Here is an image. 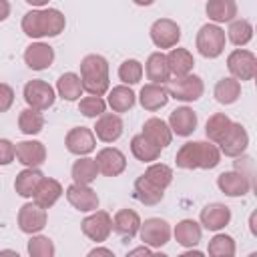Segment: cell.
<instances>
[{
    "label": "cell",
    "instance_id": "1",
    "mask_svg": "<svg viewBox=\"0 0 257 257\" xmlns=\"http://www.w3.org/2000/svg\"><path fill=\"white\" fill-rule=\"evenodd\" d=\"M66 26V18L56 8H38L30 10L22 18V32L30 38L58 36Z\"/></svg>",
    "mask_w": 257,
    "mask_h": 257
},
{
    "label": "cell",
    "instance_id": "2",
    "mask_svg": "<svg viewBox=\"0 0 257 257\" xmlns=\"http://www.w3.org/2000/svg\"><path fill=\"white\" fill-rule=\"evenodd\" d=\"M175 163L179 169H215L221 163V151L209 141L185 143L177 151Z\"/></svg>",
    "mask_w": 257,
    "mask_h": 257
},
{
    "label": "cell",
    "instance_id": "3",
    "mask_svg": "<svg viewBox=\"0 0 257 257\" xmlns=\"http://www.w3.org/2000/svg\"><path fill=\"white\" fill-rule=\"evenodd\" d=\"M82 90L94 96H102L108 90V62L100 54H86L80 60Z\"/></svg>",
    "mask_w": 257,
    "mask_h": 257
},
{
    "label": "cell",
    "instance_id": "4",
    "mask_svg": "<svg viewBox=\"0 0 257 257\" xmlns=\"http://www.w3.org/2000/svg\"><path fill=\"white\" fill-rule=\"evenodd\" d=\"M205 84L197 74H185V76H175V80H169L167 92L171 98L181 100V102H193L203 96Z\"/></svg>",
    "mask_w": 257,
    "mask_h": 257
},
{
    "label": "cell",
    "instance_id": "5",
    "mask_svg": "<svg viewBox=\"0 0 257 257\" xmlns=\"http://www.w3.org/2000/svg\"><path fill=\"white\" fill-rule=\"evenodd\" d=\"M197 50L205 58H217L225 50V30L219 24H205L197 32Z\"/></svg>",
    "mask_w": 257,
    "mask_h": 257
},
{
    "label": "cell",
    "instance_id": "6",
    "mask_svg": "<svg viewBox=\"0 0 257 257\" xmlns=\"http://www.w3.org/2000/svg\"><path fill=\"white\" fill-rule=\"evenodd\" d=\"M227 68L235 80H253L257 74V58L251 50L237 48L227 56Z\"/></svg>",
    "mask_w": 257,
    "mask_h": 257
},
{
    "label": "cell",
    "instance_id": "7",
    "mask_svg": "<svg viewBox=\"0 0 257 257\" xmlns=\"http://www.w3.org/2000/svg\"><path fill=\"white\" fill-rule=\"evenodd\" d=\"M54 98H56L54 88H52L48 82L40 80V78L28 80V82L24 84V100H26V104H28L30 108L46 110V108H50V106L54 104Z\"/></svg>",
    "mask_w": 257,
    "mask_h": 257
},
{
    "label": "cell",
    "instance_id": "8",
    "mask_svg": "<svg viewBox=\"0 0 257 257\" xmlns=\"http://www.w3.org/2000/svg\"><path fill=\"white\" fill-rule=\"evenodd\" d=\"M80 229H82V233H84L90 241L102 243V241L108 239V235H110V231H112V219H110V215H108L106 211H96V209H94V211H90L88 217L82 219Z\"/></svg>",
    "mask_w": 257,
    "mask_h": 257
},
{
    "label": "cell",
    "instance_id": "9",
    "mask_svg": "<svg viewBox=\"0 0 257 257\" xmlns=\"http://www.w3.org/2000/svg\"><path fill=\"white\" fill-rule=\"evenodd\" d=\"M141 241L149 247H163L169 243L171 239V227L165 219H159V217H151V219H145V223H141Z\"/></svg>",
    "mask_w": 257,
    "mask_h": 257
},
{
    "label": "cell",
    "instance_id": "10",
    "mask_svg": "<svg viewBox=\"0 0 257 257\" xmlns=\"http://www.w3.org/2000/svg\"><path fill=\"white\" fill-rule=\"evenodd\" d=\"M151 40L157 48H175L181 40V28L171 18H159L151 26Z\"/></svg>",
    "mask_w": 257,
    "mask_h": 257
},
{
    "label": "cell",
    "instance_id": "11",
    "mask_svg": "<svg viewBox=\"0 0 257 257\" xmlns=\"http://www.w3.org/2000/svg\"><path fill=\"white\" fill-rule=\"evenodd\" d=\"M18 227L26 235L40 233L46 227V209L32 203H24L18 211Z\"/></svg>",
    "mask_w": 257,
    "mask_h": 257
},
{
    "label": "cell",
    "instance_id": "12",
    "mask_svg": "<svg viewBox=\"0 0 257 257\" xmlns=\"http://www.w3.org/2000/svg\"><path fill=\"white\" fill-rule=\"evenodd\" d=\"M249 145V135L241 122H231L227 135L219 143V151L225 157H241L247 151Z\"/></svg>",
    "mask_w": 257,
    "mask_h": 257
},
{
    "label": "cell",
    "instance_id": "13",
    "mask_svg": "<svg viewBox=\"0 0 257 257\" xmlns=\"http://www.w3.org/2000/svg\"><path fill=\"white\" fill-rule=\"evenodd\" d=\"M64 145L68 149V153L76 155V157H84L88 153L94 151L96 147V139H94V133L86 126H74L66 133V139H64Z\"/></svg>",
    "mask_w": 257,
    "mask_h": 257
},
{
    "label": "cell",
    "instance_id": "14",
    "mask_svg": "<svg viewBox=\"0 0 257 257\" xmlns=\"http://www.w3.org/2000/svg\"><path fill=\"white\" fill-rule=\"evenodd\" d=\"M96 167L98 173H102L104 177H118L124 169H126V159L122 155V151L114 149V147H104L96 153Z\"/></svg>",
    "mask_w": 257,
    "mask_h": 257
},
{
    "label": "cell",
    "instance_id": "15",
    "mask_svg": "<svg viewBox=\"0 0 257 257\" xmlns=\"http://www.w3.org/2000/svg\"><path fill=\"white\" fill-rule=\"evenodd\" d=\"M66 199L76 211H82V213H90V211L98 209V195L88 185L72 183L66 189Z\"/></svg>",
    "mask_w": 257,
    "mask_h": 257
},
{
    "label": "cell",
    "instance_id": "16",
    "mask_svg": "<svg viewBox=\"0 0 257 257\" xmlns=\"http://www.w3.org/2000/svg\"><path fill=\"white\" fill-rule=\"evenodd\" d=\"M199 219L207 231H221L231 221V209L223 203H209L201 209Z\"/></svg>",
    "mask_w": 257,
    "mask_h": 257
},
{
    "label": "cell",
    "instance_id": "17",
    "mask_svg": "<svg viewBox=\"0 0 257 257\" xmlns=\"http://www.w3.org/2000/svg\"><path fill=\"white\" fill-rule=\"evenodd\" d=\"M217 187L227 197H243L249 193L251 181H249V177H245L239 171H225L217 177Z\"/></svg>",
    "mask_w": 257,
    "mask_h": 257
},
{
    "label": "cell",
    "instance_id": "18",
    "mask_svg": "<svg viewBox=\"0 0 257 257\" xmlns=\"http://www.w3.org/2000/svg\"><path fill=\"white\" fill-rule=\"evenodd\" d=\"M24 62L32 70H44L54 62V48L46 42H32L24 50Z\"/></svg>",
    "mask_w": 257,
    "mask_h": 257
},
{
    "label": "cell",
    "instance_id": "19",
    "mask_svg": "<svg viewBox=\"0 0 257 257\" xmlns=\"http://www.w3.org/2000/svg\"><path fill=\"white\" fill-rule=\"evenodd\" d=\"M16 147V159L24 167H40L46 161V147L40 141H20Z\"/></svg>",
    "mask_w": 257,
    "mask_h": 257
},
{
    "label": "cell",
    "instance_id": "20",
    "mask_svg": "<svg viewBox=\"0 0 257 257\" xmlns=\"http://www.w3.org/2000/svg\"><path fill=\"white\" fill-rule=\"evenodd\" d=\"M169 92H167V86L165 84H157V82H149L141 88V94H139V100H141V106L149 112H155L159 108H163L167 102H169Z\"/></svg>",
    "mask_w": 257,
    "mask_h": 257
},
{
    "label": "cell",
    "instance_id": "21",
    "mask_svg": "<svg viewBox=\"0 0 257 257\" xmlns=\"http://www.w3.org/2000/svg\"><path fill=\"white\" fill-rule=\"evenodd\" d=\"M169 128L179 137H189L197 128V112L189 106H179L169 116Z\"/></svg>",
    "mask_w": 257,
    "mask_h": 257
},
{
    "label": "cell",
    "instance_id": "22",
    "mask_svg": "<svg viewBox=\"0 0 257 257\" xmlns=\"http://www.w3.org/2000/svg\"><path fill=\"white\" fill-rule=\"evenodd\" d=\"M94 135L102 143H114L122 135V120L118 114L102 112L94 124Z\"/></svg>",
    "mask_w": 257,
    "mask_h": 257
},
{
    "label": "cell",
    "instance_id": "23",
    "mask_svg": "<svg viewBox=\"0 0 257 257\" xmlns=\"http://www.w3.org/2000/svg\"><path fill=\"white\" fill-rule=\"evenodd\" d=\"M60 195H62V185H60L56 179L42 177L40 183H38V187H36L34 193H32V199H34L36 205L48 209V207H52V205L60 199Z\"/></svg>",
    "mask_w": 257,
    "mask_h": 257
},
{
    "label": "cell",
    "instance_id": "24",
    "mask_svg": "<svg viewBox=\"0 0 257 257\" xmlns=\"http://www.w3.org/2000/svg\"><path fill=\"white\" fill-rule=\"evenodd\" d=\"M143 135H145L153 145H157L159 149L169 147L171 141H173V131L169 128V124H167L165 120L157 118V116L145 120V124H143Z\"/></svg>",
    "mask_w": 257,
    "mask_h": 257
},
{
    "label": "cell",
    "instance_id": "25",
    "mask_svg": "<svg viewBox=\"0 0 257 257\" xmlns=\"http://www.w3.org/2000/svg\"><path fill=\"white\" fill-rule=\"evenodd\" d=\"M112 229L124 237V239H133L139 229H141V217L137 211L133 209H118L116 215L112 217Z\"/></svg>",
    "mask_w": 257,
    "mask_h": 257
},
{
    "label": "cell",
    "instance_id": "26",
    "mask_svg": "<svg viewBox=\"0 0 257 257\" xmlns=\"http://www.w3.org/2000/svg\"><path fill=\"white\" fill-rule=\"evenodd\" d=\"M167 64L173 76H185L193 70L195 58L187 48H171V52L167 54Z\"/></svg>",
    "mask_w": 257,
    "mask_h": 257
},
{
    "label": "cell",
    "instance_id": "27",
    "mask_svg": "<svg viewBox=\"0 0 257 257\" xmlns=\"http://www.w3.org/2000/svg\"><path fill=\"white\" fill-rule=\"evenodd\" d=\"M201 233H203L201 225H199L197 221H193V219H183V221H179V223L175 225V231H173L175 241H177L179 245H183V247H195V245L201 241Z\"/></svg>",
    "mask_w": 257,
    "mask_h": 257
},
{
    "label": "cell",
    "instance_id": "28",
    "mask_svg": "<svg viewBox=\"0 0 257 257\" xmlns=\"http://www.w3.org/2000/svg\"><path fill=\"white\" fill-rule=\"evenodd\" d=\"M207 16L215 24L231 22L237 16V2L235 0H207Z\"/></svg>",
    "mask_w": 257,
    "mask_h": 257
},
{
    "label": "cell",
    "instance_id": "29",
    "mask_svg": "<svg viewBox=\"0 0 257 257\" xmlns=\"http://www.w3.org/2000/svg\"><path fill=\"white\" fill-rule=\"evenodd\" d=\"M145 70H147V78H149L151 82H157V84L167 82L169 76H171L169 64H167V54H163V52H153V54L147 58Z\"/></svg>",
    "mask_w": 257,
    "mask_h": 257
},
{
    "label": "cell",
    "instance_id": "30",
    "mask_svg": "<svg viewBox=\"0 0 257 257\" xmlns=\"http://www.w3.org/2000/svg\"><path fill=\"white\" fill-rule=\"evenodd\" d=\"M135 197H137V201H141L143 205H157V203H161L163 201V197H165V189H161V187H157V185H153L149 179H145L143 175L135 181Z\"/></svg>",
    "mask_w": 257,
    "mask_h": 257
},
{
    "label": "cell",
    "instance_id": "31",
    "mask_svg": "<svg viewBox=\"0 0 257 257\" xmlns=\"http://www.w3.org/2000/svg\"><path fill=\"white\" fill-rule=\"evenodd\" d=\"M42 177H44V175L40 173L38 167H26L24 171H20V173L16 175V181H14L16 193H18L20 197H32V193H34V189L38 187V183H40Z\"/></svg>",
    "mask_w": 257,
    "mask_h": 257
},
{
    "label": "cell",
    "instance_id": "32",
    "mask_svg": "<svg viewBox=\"0 0 257 257\" xmlns=\"http://www.w3.org/2000/svg\"><path fill=\"white\" fill-rule=\"evenodd\" d=\"M135 92L126 86V84H118V86H112L108 90V106L114 110V112H126L135 106Z\"/></svg>",
    "mask_w": 257,
    "mask_h": 257
},
{
    "label": "cell",
    "instance_id": "33",
    "mask_svg": "<svg viewBox=\"0 0 257 257\" xmlns=\"http://www.w3.org/2000/svg\"><path fill=\"white\" fill-rule=\"evenodd\" d=\"M56 90H58L60 98H64V100H68V102L76 100L82 94V80L76 72H64L56 80Z\"/></svg>",
    "mask_w": 257,
    "mask_h": 257
},
{
    "label": "cell",
    "instance_id": "34",
    "mask_svg": "<svg viewBox=\"0 0 257 257\" xmlns=\"http://www.w3.org/2000/svg\"><path fill=\"white\" fill-rule=\"evenodd\" d=\"M131 153L135 155V159L143 161V163H153L159 159L161 155V149L157 145H153L143 133L141 135H135L131 139Z\"/></svg>",
    "mask_w": 257,
    "mask_h": 257
},
{
    "label": "cell",
    "instance_id": "35",
    "mask_svg": "<svg viewBox=\"0 0 257 257\" xmlns=\"http://www.w3.org/2000/svg\"><path fill=\"white\" fill-rule=\"evenodd\" d=\"M213 94H215L217 102H221V104H233V102L241 96V82L235 80L233 76L221 78V80L215 84Z\"/></svg>",
    "mask_w": 257,
    "mask_h": 257
},
{
    "label": "cell",
    "instance_id": "36",
    "mask_svg": "<svg viewBox=\"0 0 257 257\" xmlns=\"http://www.w3.org/2000/svg\"><path fill=\"white\" fill-rule=\"evenodd\" d=\"M231 122H233V120H231L225 112H215L213 116H209V120H207V124H205V135H207V139H209L211 143L219 145L221 139L227 135Z\"/></svg>",
    "mask_w": 257,
    "mask_h": 257
},
{
    "label": "cell",
    "instance_id": "37",
    "mask_svg": "<svg viewBox=\"0 0 257 257\" xmlns=\"http://www.w3.org/2000/svg\"><path fill=\"white\" fill-rule=\"evenodd\" d=\"M18 128L24 133V135H38L42 128H44V116L40 110L36 108H24L20 110L18 114Z\"/></svg>",
    "mask_w": 257,
    "mask_h": 257
},
{
    "label": "cell",
    "instance_id": "38",
    "mask_svg": "<svg viewBox=\"0 0 257 257\" xmlns=\"http://www.w3.org/2000/svg\"><path fill=\"white\" fill-rule=\"evenodd\" d=\"M98 175V167H96V161L94 159H88L86 155L82 159H78L74 165H72V179L74 183H80V185H90Z\"/></svg>",
    "mask_w": 257,
    "mask_h": 257
},
{
    "label": "cell",
    "instance_id": "39",
    "mask_svg": "<svg viewBox=\"0 0 257 257\" xmlns=\"http://www.w3.org/2000/svg\"><path fill=\"white\" fill-rule=\"evenodd\" d=\"M227 36H229V40L235 46H245L253 38V24L249 20H245V18L231 20L229 30H227Z\"/></svg>",
    "mask_w": 257,
    "mask_h": 257
},
{
    "label": "cell",
    "instance_id": "40",
    "mask_svg": "<svg viewBox=\"0 0 257 257\" xmlns=\"http://www.w3.org/2000/svg\"><path fill=\"white\" fill-rule=\"evenodd\" d=\"M145 179H149L153 185L161 187V189H167L171 183H173V169L165 163H153L145 173H143Z\"/></svg>",
    "mask_w": 257,
    "mask_h": 257
},
{
    "label": "cell",
    "instance_id": "41",
    "mask_svg": "<svg viewBox=\"0 0 257 257\" xmlns=\"http://www.w3.org/2000/svg\"><path fill=\"white\" fill-rule=\"evenodd\" d=\"M207 253L213 257H233L235 255V241L231 235L225 233H217L207 247Z\"/></svg>",
    "mask_w": 257,
    "mask_h": 257
},
{
    "label": "cell",
    "instance_id": "42",
    "mask_svg": "<svg viewBox=\"0 0 257 257\" xmlns=\"http://www.w3.org/2000/svg\"><path fill=\"white\" fill-rule=\"evenodd\" d=\"M28 253L32 257H54L56 247L52 243V239L44 237V235H32L28 241Z\"/></svg>",
    "mask_w": 257,
    "mask_h": 257
},
{
    "label": "cell",
    "instance_id": "43",
    "mask_svg": "<svg viewBox=\"0 0 257 257\" xmlns=\"http://www.w3.org/2000/svg\"><path fill=\"white\" fill-rule=\"evenodd\" d=\"M118 78L124 82V84H137L141 78H143V64L135 58H128L124 60L120 66H118Z\"/></svg>",
    "mask_w": 257,
    "mask_h": 257
},
{
    "label": "cell",
    "instance_id": "44",
    "mask_svg": "<svg viewBox=\"0 0 257 257\" xmlns=\"http://www.w3.org/2000/svg\"><path fill=\"white\" fill-rule=\"evenodd\" d=\"M104 108H106V102H104L100 96H94V94L84 96V98H80V102H78V110H80L84 116H88V118L100 116V114L104 112Z\"/></svg>",
    "mask_w": 257,
    "mask_h": 257
},
{
    "label": "cell",
    "instance_id": "45",
    "mask_svg": "<svg viewBox=\"0 0 257 257\" xmlns=\"http://www.w3.org/2000/svg\"><path fill=\"white\" fill-rule=\"evenodd\" d=\"M16 157V147L8 139H0V165H10Z\"/></svg>",
    "mask_w": 257,
    "mask_h": 257
},
{
    "label": "cell",
    "instance_id": "46",
    "mask_svg": "<svg viewBox=\"0 0 257 257\" xmlns=\"http://www.w3.org/2000/svg\"><path fill=\"white\" fill-rule=\"evenodd\" d=\"M14 102V90L10 84L0 82V112H6Z\"/></svg>",
    "mask_w": 257,
    "mask_h": 257
},
{
    "label": "cell",
    "instance_id": "47",
    "mask_svg": "<svg viewBox=\"0 0 257 257\" xmlns=\"http://www.w3.org/2000/svg\"><path fill=\"white\" fill-rule=\"evenodd\" d=\"M128 257H137V255H153V251H151V247L149 245H141V247H137V249H131L128 253H126Z\"/></svg>",
    "mask_w": 257,
    "mask_h": 257
},
{
    "label": "cell",
    "instance_id": "48",
    "mask_svg": "<svg viewBox=\"0 0 257 257\" xmlns=\"http://www.w3.org/2000/svg\"><path fill=\"white\" fill-rule=\"evenodd\" d=\"M94 255H106V257H114L112 249H106V247H94L88 251V257H94Z\"/></svg>",
    "mask_w": 257,
    "mask_h": 257
},
{
    "label": "cell",
    "instance_id": "49",
    "mask_svg": "<svg viewBox=\"0 0 257 257\" xmlns=\"http://www.w3.org/2000/svg\"><path fill=\"white\" fill-rule=\"evenodd\" d=\"M10 16V2L8 0H0V22H4Z\"/></svg>",
    "mask_w": 257,
    "mask_h": 257
},
{
    "label": "cell",
    "instance_id": "50",
    "mask_svg": "<svg viewBox=\"0 0 257 257\" xmlns=\"http://www.w3.org/2000/svg\"><path fill=\"white\" fill-rule=\"evenodd\" d=\"M24 2L30 4V6H36V8H42V6L48 4V0H24Z\"/></svg>",
    "mask_w": 257,
    "mask_h": 257
},
{
    "label": "cell",
    "instance_id": "51",
    "mask_svg": "<svg viewBox=\"0 0 257 257\" xmlns=\"http://www.w3.org/2000/svg\"><path fill=\"white\" fill-rule=\"evenodd\" d=\"M249 229H251V233L253 235H257V227H255V213L251 215V219H249Z\"/></svg>",
    "mask_w": 257,
    "mask_h": 257
},
{
    "label": "cell",
    "instance_id": "52",
    "mask_svg": "<svg viewBox=\"0 0 257 257\" xmlns=\"http://www.w3.org/2000/svg\"><path fill=\"white\" fill-rule=\"evenodd\" d=\"M133 2H135L137 6H151L155 0H133Z\"/></svg>",
    "mask_w": 257,
    "mask_h": 257
}]
</instances>
